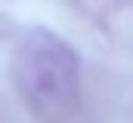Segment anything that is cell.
I'll return each mask as SVG.
<instances>
[{
  "mask_svg": "<svg viewBox=\"0 0 133 123\" xmlns=\"http://www.w3.org/2000/svg\"><path fill=\"white\" fill-rule=\"evenodd\" d=\"M16 86L40 123H68L81 108V62L62 37L34 28L12 62Z\"/></svg>",
  "mask_w": 133,
  "mask_h": 123,
  "instance_id": "obj_1",
  "label": "cell"
}]
</instances>
